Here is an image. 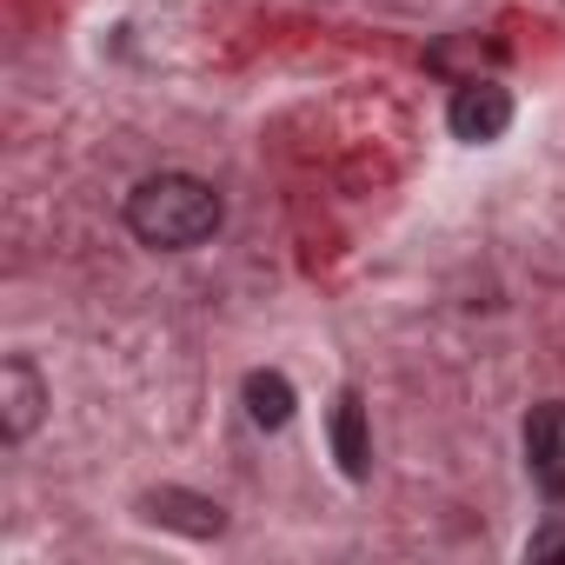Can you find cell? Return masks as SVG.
I'll use <instances>...</instances> for the list:
<instances>
[{
	"instance_id": "6da1fadb",
	"label": "cell",
	"mask_w": 565,
	"mask_h": 565,
	"mask_svg": "<svg viewBox=\"0 0 565 565\" xmlns=\"http://www.w3.org/2000/svg\"><path fill=\"white\" fill-rule=\"evenodd\" d=\"M220 220H226V200L193 173H153L127 193V233L160 253H186V246L213 239Z\"/></svg>"
},
{
	"instance_id": "7a4b0ae2",
	"label": "cell",
	"mask_w": 565,
	"mask_h": 565,
	"mask_svg": "<svg viewBox=\"0 0 565 565\" xmlns=\"http://www.w3.org/2000/svg\"><path fill=\"white\" fill-rule=\"evenodd\" d=\"M446 127L466 140V147H486L512 127V94L486 74V81H459L452 87V107H446Z\"/></svg>"
},
{
	"instance_id": "3957f363",
	"label": "cell",
	"mask_w": 565,
	"mask_h": 565,
	"mask_svg": "<svg viewBox=\"0 0 565 565\" xmlns=\"http://www.w3.org/2000/svg\"><path fill=\"white\" fill-rule=\"evenodd\" d=\"M525 466L545 486V499L565 505V406L558 399H545V406L525 413Z\"/></svg>"
},
{
	"instance_id": "277c9868",
	"label": "cell",
	"mask_w": 565,
	"mask_h": 565,
	"mask_svg": "<svg viewBox=\"0 0 565 565\" xmlns=\"http://www.w3.org/2000/svg\"><path fill=\"white\" fill-rule=\"evenodd\" d=\"M41 413H47V380L14 353L8 366H0V426H8V439L21 446L41 426Z\"/></svg>"
},
{
	"instance_id": "5b68a950",
	"label": "cell",
	"mask_w": 565,
	"mask_h": 565,
	"mask_svg": "<svg viewBox=\"0 0 565 565\" xmlns=\"http://www.w3.org/2000/svg\"><path fill=\"white\" fill-rule=\"evenodd\" d=\"M426 67L439 74V81H486V74H499L505 67V47L499 41H479V34H446V41H433L426 47Z\"/></svg>"
},
{
	"instance_id": "8992f818",
	"label": "cell",
	"mask_w": 565,
	"mask_h": 565,
	"mask_svg": "<svg viewBox=\"0 0 565 565\" xmlns=\"http://www.w3.org/2000/svg\"><path fill=\"white\" fill-rule=\"evenodd\" d=\"M140 505H147L153 525H180V532H193V539H213V532L226 525V512H220L213 499H193V492H173V486H167V492H147Z\"/></svg>"
},
{
	"instance_id": "52a82bcc",
	"label": "cell",
	"mask_w": 565,
	"mask_h": 565,
	"mask_svg": "<svg viewBox=\"0 0 565 565\" xmlns=\"http://www.w3.org/2000/svg\"><path fill=\"white\" fill-rule=\"evenodd\" d=\"M333 452H340V472L347 479H366L373 472V439H366L360 393H340V406H333Z\"/></svg>"
},
{
	"instance_id": "ba28073f",
	"label": "cell",
	"mask_w": 565,
	"mask_h": 565,
	"mask_svg": "<svg viewBox=\"0 0 565 565\" xmlns=\"http://www.w3.org/2000/svg\"><path fill=\"white\" fill-rule=\"evenodd\" d=\"M239 399H246V419L253 426H266V433H279L294 419V386H287V373H246V386H239Z\"/></svg>"
},
{
	"instance_id": "9c48e42d",
	"label": "cell",
	"mask_w": 565,
	"mask_h": 565,
	"mask_svg": "<svg viewBox=\"0 0 565 565\" xmlns=\"http://www.w3.org/2000/svg\"><path fill=\"white\" fill-rule=\"evenodd\" d=\"M525 558H565V519H552V525H539V532L525 539Z\"/></svg>"
}]
</instances>
